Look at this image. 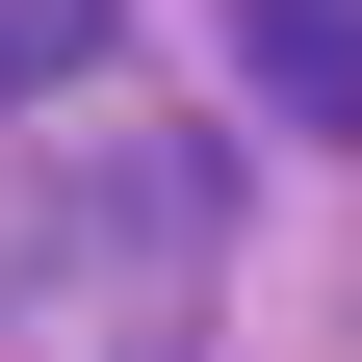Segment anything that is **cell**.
<instances>
[{"instance_id":"1","label":"cell","mask_w":362,"mask_h":362,"mask_svg":"<svg viewBox=\"0 0 362 362\" xmlns=\"http://www.w3.org/2000/svg\"><path fill=\"white\" fill-rule=\"evenodd\" d=\"M207 233H233L207 129L104 104V78H52V104H26V181H0V310H26L52 362H181V310H207Z\"/></svg>"},{"instance_id":"2","label":"cell","mask_w":362,"mask_h":362,"mask_svg":"<svg viewBox=\"0 0 362 362\" xmlns=\"http://www.w3.org/2000/svg\"><path fill=\"white\" fill-rule=\"evenodd\" d=\"M233 78L285 129H362V0H233Z\"/></svg>"}]
</instances>
